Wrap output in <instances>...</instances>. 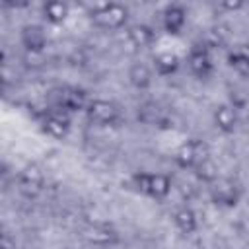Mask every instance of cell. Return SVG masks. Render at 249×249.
Wrapping results in <instances>:
<instances>
[{
    "label": "cell",
    "mask_w": 249,
    "mask_h": 249,
    "mask_svg": "<svg viewBox=\"0 0 249 249\" xmlns=\"http://www.w3.org/2000/svg\"><path fill=\"white\" fill-rule=\"evenodd\" d=\"M210 158V148L204 140L200 138H191L187 140L185 144H181L177 150H175V163L181 167V169H195L200 161L208 160Z\"/></svg>",
    "instance_id": "obj_1"
},
{
    "label": "cell",
    "mask_w": 249,
    "mask_h": 249,
    "mask_svg": "<svg viewBox=\"0 0 249 249\" xmlns=\"http://www.w3.org/2000/svg\"><path fill=\"white\" fill-rule=\"evenodd\" d=\"M91 19L97 27L103 29H119L126 23L128 19V10L123 4L109 2V4H99L91 12Z\"/></svg>",
    "instance_id": "obj_2"
},
{
    "label": "cell",
    "mask_w": 249,
    "mask_h": 249,
    "mask_svg": "<svg viewBox=\"0 0 249 249\" xmlns=\"http://www.w3.org/2000/svg\"><path fill=\"white\" fill-rule=\"evenodd\" d=\"M43 185H45V175L37 163H27L18 175V189L27 198L39 196L43 191Z\"/></svg>",
    "instance_id": "obj_3"
},
{
    "label": "cell",
    "mask_w": 249,
    "mask_h": 249,
    "mask_svg": "<svg viewBox=\"0 0 249 249\" xmlns=\"http://www.w3.org/2000/svg\"><path fill=\"white\" fill-rule=\"evenodd\" d=\"M43 130L53 136V138H64L70 130V113L60 109V107H54L51 111H47L43 115Z\"/></svg>",
    "instance_id": "obj_4"
},
{
    "label": "cell",
    "mask_w": 249,
    "mask_h": 249,
    "mask_svg": "<svg viewBox=\"0 0 249 249\" xmlns=\"http://www.w3.org/2000/svg\"><path fill=\"white\" fill-rule=\"evenodd\" d=\"M210 195H212V200H214L216 204L228 206V208L235 206V204L239 202V196H241L237 183H233L231 179H226V177H222V179L218 177V179L212 183Z\"/></svg>",
    "instance_id": "obj_5"
},
{
    "label": "cell",
    "mask_w": 249,
    "mask_h": 249,
    "mask_svg": "<svg viewBox=\"0 0 249 249\" xmlns=\"http://www.w3.org/2000/svg\"><path fill=\"white\" fill-rule=\"evenodd\" d=\"M86 115L95 124H115L119 121V107L107 99H91Z\"/></svg>",
    "instance_id": "obj_6"
},
{
    "label": "cell",
    "mask_w": 249,
    "mask_h": 249,
    "mask_svg": "<svg viewBox=\"0 0 249 249\" xmlns=\"http://www.w3.org/2000/svg\"><path fill=\"white\" fill-rule=\"evenodd\" d=\"M91 99L88 95L86 89L82 88H62L58 93V103L56 107L68 111V113H76V111H86L89 107Z\"/></svg>",
    "instance_id": "obj_7"
},
{
    "label": "cell",
    "mask_w": 249,
    "mask_h": 249,
    "mask_svg": "<svg viewBox=\"0 0 249 249\" xmlns=\"http://www.w3.org/2000/svg\"><path fill=\"white\" fill-rule=\"evenodd\" d=\"M189 68L198 78H206L212 72L214 62H212V56H210V49L206 45H195L191 49V53H189Z\"/></svg>",
    "instance_id": "obj_8"
},
{
    "label": "cell",
    "mask_w": 249,
    "mask_h": 249,
    "mask_svg": "<svg viewBox=\"0 0 249 249\" xmlns=\"http://www.w3.org/2000/svg\"><path fill=\"white\" fill-rule=\"evenodd\" d=\"M19 41H21V45L25 47L27 53L35 54V53H43V51H45V47H47V43H49V37H47L45 29H43L41 25H33V23H31V25H25V27L21 29Z\"/></svg>",
    "instance_id": "obj_9"
},
{
    "label": "cell",
    "mask_w": 249,
    "mask_h": 249,
    "mask_svg": "<svg viewBox=\"0 0 249 249\" xmlns=\"http://www.w3.org/2000/svg\"><path fill=\"white\" fill-rule=\"evenodd\" d=\"M214 124L218 130H222L224 134H230L235 130L237 126V111L233 105H228V103H222L214 109Z\"/></svg>",
    "instance_id": "obj_10"
},
{
    "label": "cell",
    "mask_w": 249,
    "mask_h": 249,
    "mask_svg": "<svg viewBox=\"0 0 249 249\" xmlns=\"http://www.w3.org/2000/svg\"><path fill=\"white\" fill-rule=\"evenodd\" d=\"M161 21H163V29H165L167 33L177 35V33L183 29L185 21H187V12H185V8L179 6V4H171V6L165 8Z\"/></svg>",
    "instance_id": "obj_11"
},
{
    "label": "cell",
    "mask_w": 249,
    "mask_h": 249,
    "mask_svg": "<svg viewBox=\"0 0 249 249\" xmlns=\"http://www.w3.org/2000/svg\"><path fill=\"white\" fill-rule=\"evenodd\" d=\"M84 237L93 245H109L117 241V231L105 224H91L84 230Z\"/></svg>",
    "instance_id": "obj_12"
},
{
    "label": "cell",
    "mask_w": 249,
    "mask_h": 249,
    "mask_svg": "<svg viewBox=\"0 0 249 249\" xmlns=\"http://www.w3.org/2000/svg\"><path fill=\"white\" fill-rule=\"evenodd\" d=\"M128 41L134 45V47H138V49H146V47H150L152 43H154V39H156V33H154V29L150 27V25H144V23H136V25H132V27H128Z\"/></svg>",
    "instance_id": "obj_13"
},
{
    "label": "cell",
    "mask_w": 249,
    "mask_h": 249,
    "mask_svg": "<svg viewBox=\"0 0 249 249\" xmlns=\"http://www.w3.org/2000/svg\"><path fill=\"white\" fill-rule=\"evenodd\" d=\"M171 191V179L163 173H150V183H148V196L154 198H165Z\"/></svg>",
    "instance_id": "obj_14"
},
{
    "label": "cell",
    "mask_w": 249,
    "mask_h": 249,
    "mask_svg": "<svg viewBox=\"0 0 249 249\" xmlns=\"http://www.w3.org/2000/svg\"><path fill=\"white\" fill-rule=\"evenodd\" d=\"M154 66H156V72L160 76H171L179 68V56L175 53H169V51L160 53L154 60Z\"/></svg>",
    "instance_id": "obj_15"
},
{
    "label": "cell",
    "mask_w": 249,
    "mask_h": 249,
    "mask_svg": "<svg viewBox=\"0 0 249 249\" xmlns=\"http://www.w3.org/2000/svg\"><path fill=\"white\" fill-rule=\"evenodd\" d=\"M128 82L136 88V89H146L152 84V72L146 64H132L128 70Z\"/></svg>",
    "instance_id": "obj_16"
},
{
    "label": "cell",
    "mask_w": 249,
    "mask_h": 249,
    "mask_svg": "<svg viewBox=\"0 0 249 249\" xmlns=\"http://www.w3.org/2000/svg\"><path fill=\"white\" fill-rule=\"evenodd\" d=\"M175 226L179 228V231H183V233H193V231H196V226H198V222H196V214L191 210V208H179L177 212H175Z\"/></svg>",
    "instance_id": "obj_17"
},
{
    "label": "cell",
    "mask_w": 249,
    "mask_h": 249,
    "mask_svg": "<svg viewBox=\"0 0 249 249\" xmlns=\"http://www.w3.org/2000/svg\"><path fill=\"white\" fill-rule=\"evenodd\" d=\"M68 12H70V8L66 2H47L43 6L45 19L51 23H62L68 18Z\"/></svg>",
    "instance_id": "obj_18"
},
{
    "label": "cell",
    "mask_w": 249,
    "mask_h": 249,
    "mask_svg": "<svg viewBox=\"0 0 249 249\" xmlns=\"http://www.w3.org/2000/svg\"><path fill=\"white\" fill-rule=\"evenodd\" d=\"M195 173H196V177H198L200 181L210 183V185L218 179V167H216V163H214L210 158L204 160V161H200V163L195 167Z\"/></svg>",
    "instance_id": "obj_19"
},
{
    "label": "cell",
    "mask_w": 249,
    "mask_h": 249,
    "mask_svg": "<svg viewBox=\"0 0 249 249\" xmlns=\"http://www.w3.org/2000/svg\"><path fill=\"white\" fill-rule=\"evenodd\" d=\"M228 64H230L235 72H239L241 76H249V64H247V60L243 58V54L239 53V49H235V51H231V53L228 54Z\"/></svg>",
    "instance_id": "obj_20"
},
{
    "label": "cell",
    "mask_w": 249,
    "mask_h": 249,
    "mask_svg": "<svg viewBox=\"0 0 249 249\" xmlns=\"http://www.w3.org/2000/svg\"><path fill=\"white\" fill-rule=\"evenodd\" d=\"M134 187L140 191V193H144V195H148V183H150V173H136L134 177Z\"/></svg>",
    "instance_id": "obj_21"
},
{
    "label": "cell",
    "mask_w": 249,
    "mask_h": 249,
    "mask_svg": "<svg viewBox=\"0 0 249 249\" xmlns=\"http://www.w3.org/2000/svg\"><path fill=\"white\" fill-rule=\"evenodd\" d=\"M12 247H16V243H12L10 235L4 233V235H2V249H12Z\"/></svg>",
    "instance_id": "obj_22"
},
{
    "label": "cell",
    "mask_w": 249,
    "mask_h": 249,
    "mask_svg": "<svg viewBox=\"0 0 249 249\" xmlns=\"http://www.w3.org/2000/svg\"><path fill=\"white\" fill-rule=\"evenodd\" d=\"M220 8H224V10H239V8H243V4L241 2H228V4H222Z\"/></svg>",
    "instance_id": "obj_23"
},
{
    "label": "cell",
    "mask_w": 249,
    "mask_h": 249,
    "mask_svg": "<svg viewBox=\"0 0 249 249\" xmlns=\"http://www.w3.org/2000/svg\"><path fill=\"white\" fill-rule=\"evenodd\" d=\"M237 49H239V53L243 54V58L247 60V64H249V45H239Z\"/></svg>",
    "instance_id": "obj_24"
}]
</instances>
